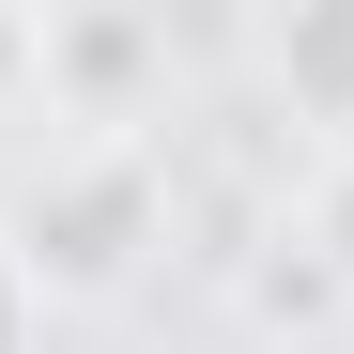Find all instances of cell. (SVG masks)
<instances>
[{
    "label": "cell",
    "mask_w": 354,
    "mask_h": 354,
    "mask_svg": "<svg viewBox=\"0 0 354 354\" xmlns=\"http://www.w3.org/2000/svg\"><path fill=\"white\" fill-rule=\"evenodd\" d=\"M154 154L139 139H62L16 185V216H0V247H16V277L31 292H124L139 277V247H154Z\"/></svg>",
    "instance_id": "1"
},
{
    "label": "cell",
    "mask_w": 354,
    "mask_h": 354,
    "mask_svg": "<svg viewBox=\"0 0 354 354\" xmlns=\"http://www.w3.org/2000/svg\"><path fill=\"white\" fill-rule=\"evenodd\" d=\"M31 93H46V124H77V139H139L154 93H169V16H139V0L31 16Z\"/></svg>",
    "instance_id": "2"
},
{
    "label": "cell",
    "mask_w": 354,
    "mask_h": 354,
    "mask_svg": "<svg viewBox=\"0 0 354 354\" xmlns=\"http://www.w3.org/2000/svg\"><path fill=\"white\" fill-rule=\"evenodd\" d=\"M247 46H262V77H277L292 124H324V154H354V0H292Z\"/></svg>",
    "instance_id": "3"
},
{
    "label": "cell",
    "mask_w": 354,
    "mask_h": 354,
    "mask_svg": "<svg viewBox=\"0 0 354 354\" xmlns=\"http://www.w3.org/2000/svg\"><path fill=\"white\" fill-rule=\"evenodd\" d=\"M292 262H308L324 292H354V154L308 169V201H292Z\"/></svg>",
    "instance_id": "4"
},
{
    "label": "cell",
    "mask_w": 354,
    "mask_h": 354,
    "mask_svg": "<svg viewBox=\"0 0 354 354\" xmlns=\"http://www.w3.org/2000/svg\"><path fill=\"white\" fill-rule=\"evenodd\" d=\"M31 324H46V292L16 277V247H0V354H31Z\"/></svg>",
    "instance_id": "5"
}]
</instances>
